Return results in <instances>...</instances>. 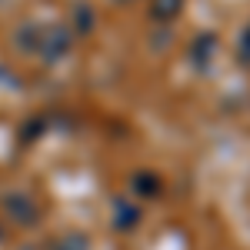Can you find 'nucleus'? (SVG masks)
Wrapping results in <instances>:
<instances>
[{
  "label": "nucleus",
  "mask_w": 250,
  "mask_h": 250,
  "mask_svg": "<svg viewBox=\"0 0 250 250\" xmlns=\"http://www.w3.org/2000/svg\"><path fill=\"white\" fill-rule=\"evenodd\" d=\"M180 7H184V0H154L150 14H154L157 20H173L180 14Z\"/></svg>",
  "instance_id": "f257e3e1"
},
{
  "label": "nucleus",
  "mask_w": 250,
  "mask_h": 250,
  "mask_svg": "<svg viewBox=\"0 0 250 250\" xmlns=\"http://www.w3.org/2000/svg\"><path fill=\"white\" fill-rule=\"evenodd\" d=\"M244 43H250V30H247V34H244Z\"/></svg>",
  "instance_id": "f03ea898"
}]
</instances>
